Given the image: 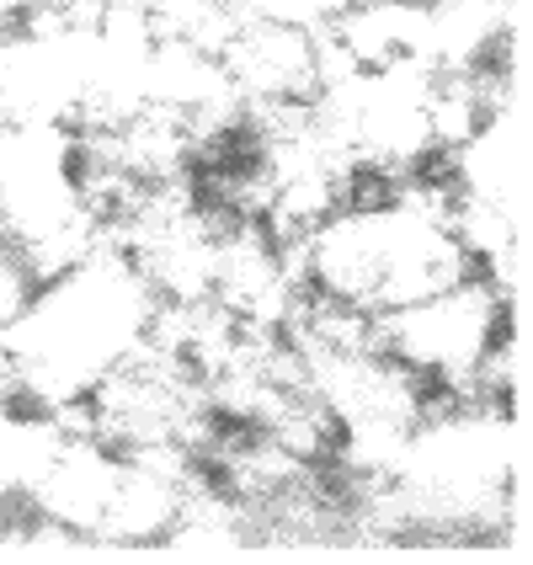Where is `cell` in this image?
Masks as SVG:
<instances>
[{
	"instance_id": "cell-1",
	"label": "cell",
	"mask_w": 533,
	"mask_h": 565,
	"mask_svg": "<svg viewBox=\"0 0 533 565\" xmlns=\"http://www.w3.org/2000/svg\"><path fill=\"white\" fill-rule=\"evenodd\" d=\"M220 64L246 107H315L326 96L315 28L288 17H241Z\"/></svg>"
},
{
	"instance_id": "cell-2",
	"label": "cell",
	"mask_w": 533,
	"mask_h": 565,
	"mask_svg": "<svg viewBox=\"0 0 533 565\" xmlns=\"http://www.w3.org/2000/svg\"><path fill=\"white\" fill-rule=\"evenodd\" d=\"M38 294H43V278L32 273V262L11 241L0 246V337H11L22 320L32 315L38 305Z\"/></svg>"
},
{
	"instance_id": "cell-3",
	"label": "cell",
	"mask_w": 533,
	"mask_h": 565,
	"mask_svg": "<svg viewBox=\"0 0 533 565\" xmlns=\"http://www.w3.org/2000/svg\"><path fill=\"white\" fill-rule=\"evenodd\" d=\"M6 241H11V230H6V209H0V246H6Z\"/></svg>"
}]
</instances>
